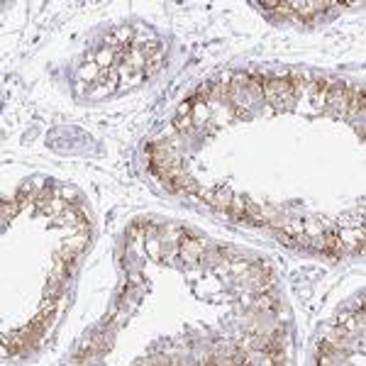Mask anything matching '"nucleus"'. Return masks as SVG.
<instances>
[{
  "label": "nucleus",
  "mask_w": 366,
  "mask_h": 366,
  "mask_svg": "<svg viewBox=\"0 0 366 366\" xmlns=\"http://www.w3.org/2000/svg\"><path fill=\"white\" fill-rule=\"evenodd\" d=\"M181 257H186L188 261H196L198 257H200V252H203V242L200 239H191V237L181 235Z\"/></svg>",
  "instance_id": "f03ea898"
},
{
  "label": "nucleus",
  "mask_w": 366,
  "mask_h": 366,
  "mask_svg": "<svg viewBox=\"0 0 366 366\" xmlns=\"http://www.w3.org/2000/svg\"><path fill=\"white\" fill-rule=\"evenodd\" d=\"M298 90H300L298 83H293V81H286V79L264 81V96H266V101L274 103V105H288V103H293V98H296Z\"/></svg>",
  "instance_id": "f257e3e1"
}]
</instances>
